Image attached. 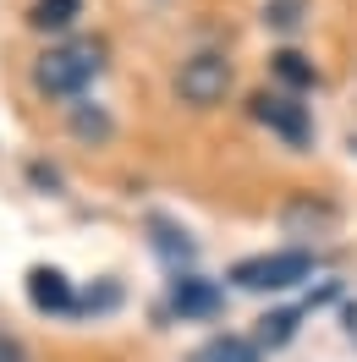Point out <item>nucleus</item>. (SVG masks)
Instances as JSON below:
<instances>
[{
  "label": "nucleus",
  "instance_id": "ddd939ff",
  "mask_svg": "<svg viewBox=\"0 0 357 362\" xmlns=\"http://www.w3.org/2000/svg\"><path fill=\"white\" fill-rule=\"evenodd\" d=\"M154 230H159V252H181V258L193 252V242H187V230H171L165 220H154Z\"/></svg>",
  "mask_w": 357,
  "mask_h": 362
},
{
  "label": "nucleus",
  "instance_id": "7ed1b4c3",
  "mask_svg": "<svg viewBox=\"0 0 357 362\" xmlns=\"http://www.w3.org/2000/svg\"><path fill=\"white\" fill-rule=\"evenodd\" d=\"M231 83H237V66H231V55H220V49H198L176 71V93H181V105H193V110L220 105L225 93H231Z\"/></svg>",
  "mask_w": 357,
  "mask_h": 362
},
{
  "label": "nucleus",
  "instance_id": "6e6552de",
  "mask_svg": "<svg viewBox=\"0 0 357 362\" xmlns=\"http://www.w3.org/2000/svg\"><path fill=\"white\" fill-rule=\"evenodd\" d=\"M193 362H259V340L215 335L209 346H198V351H193Z\"/></svg>",
  "mask_w": 357,
  "mask_h": 362
},
{
  "label": "nucleus",
  "instance_id": "9d476101",
  "mask_svg": "<svg viewBox=\"0 0 357 362\" xmlns=\"http://www.w3.org/2000/svg\"><path fill=\"white\" fill-rule=\"evenodd\" d=\"M72 132H77V137H94V143H105V137H110V115H105V110H89V105H77V110H72Z\"/></svg>",
  "mask_w": 357,
  "mask_h": 362
},
{
  "label": "nucleus",
  "instance_id": "f03ea898",
  "mask_svg": "<svg viewBox=\"0 0 357 362\" xmlns=\"http://www.w3.org/2000/svg\"><path fill=\"white\" fill-rule=\"evenodd\" d=\"M319 269V258L302 247H286V252H259V258H242L231 280L242 286V291H291V286H302L308 274Z\"/></svg>",
  "mask_w": 357,
  "mask_h": 362
},
{
  "label": "nucleus",
  "instance_id": "9b49d317",
  "mask_svg": "<svg viewBox=\"0 0 357 362\" xmlns=\"http://www.w3.org/2000/svg\"><path fill=\"white\" fill-rule=\"evenodd\" d=\"M308 11V0H264V23L269 28H297Z\"/></svg>",
  "mask_w": 357,
  "mask_h": 362
},
{
  "label": "nucleus",
  "instance_id": "39448f33",
  "mask_svg": "<svg viewBox=\"0 0 357 362\" xmlns=\"http://www.w3.org/2000/svg\"><path fill=\"white\" fill-rule=\"evenodd\" d=\"M171 308H176L181 318H209L220 308V291H215L209 280H198V274H181L176 291H171Z\"/></svg>",
  "mask_w": 357,
  "mask_h": 362
},
{
  "label": "nucleus",
  "instance_id": "1a4fd4ad",
  "mask_svg": "<svg viewBox=\"0 0 357 362\" xmlns=\"http://www.w3.org/2000/svg\"><path fill=\"white\" fill-rule=\"evenodd\" d=\"M275 77L291 83V88H313V66L297 55V49H280V55H275Z\"/></svg>",
  "mask_w": 357,
  "mask_h": 362
},
{
  "label": "nucleus",
  "instance_id": "0eeeda50",
  "mask_svg": "<svg viewBox=\"0 0 357 362\" xmlns=\"http://www.w3.org/2000/svg\"><path fill=\"white\" fill-rule=\"evenodd\" d=\"M83 17V0H33V11H28V23L39 28V33H61Z\"/></svg>",
  "mask_w": 357,
  "mask_h": 362
},
{
  "label": "nucleus",
  "instance_id": "423d86ee",
  "mask_svg": "<svg viewBox=\"0 0 357 362\" xmlns=\"http://www.w3.org/2000/svg\"><path fill=\"white\" fill-rule=\"evenodd\" d=\"M28 296H33V308H45V313H67L72 308V286L61 269H33L28 274Z\"/></svg>",
  "mask_w": 357,
  "mask_h": 362
},
{
  "label": "nucleus",
  "instance_id": "4468645a",
  "mask_svg": "<svg viewBox=\"0 0 357 362\" xmlns=\"http://www.w3.org/2000/svg\"><path fill=\"white\" fill-rule=\"evenodd\" d=\"M0 362H28L23 340H17V335H6V329H0Z\"/></svg>",
  "mask_w": 357,
  "mask_h": 362
},
{
  "label": "nucleus",
  "instance_id": "20e7f679",
  "mask_svg": "<svg viewBox=\"0 0 357 362\" xmlns=\"http://www.w3.org/2000/svg\"><path fill=\"white\" fill-rule=\"evenodd\" d=\"M253 115L264 121L269 132H280L291 148H308L313 143V115H308V105H297L291 93H259V99H253Z\"/></svg>",
  "mask_w": 357,
  "mask_h": 362
},
{
  "label": "nucleus",
  "instance_id": "f8f14e48",
  "mask_svg": "<svg viewBox=\"0 0 357 362\" xmlns=\"http://www.w3.org/2000/svg\"><path fill=\"white\" fill-rule=\"evenodd\" d=\"M264 329H259V346H286L291 340V329H297V313H269V318H259Z\"/></svg>",
  "mask_w": 357,
  "mask_h": 362
},
{
  "label": "nucleus",
  "instance_id": "f257e3e1",
  "mask_svg": "<svg viewBox=\"0 0 357 362\" xmlns=\"http://www.w3.org/2000/svg\"><path fill=\"white\" fill-rule=\"evenodd\" d=\"M99 71H105V45L99 39H67V45H50L33 61V88L50 93V99H77Z\"/></svg>",
  "mask_w": 357,
  "mask_h": 362
}]
</instances>
